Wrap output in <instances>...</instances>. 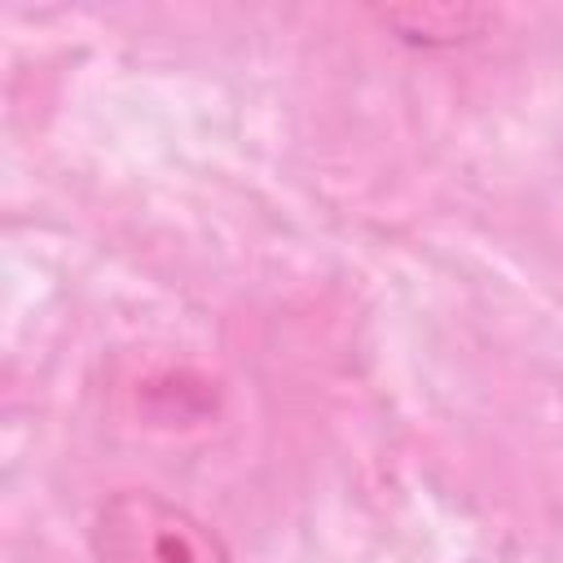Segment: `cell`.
Wrapping results in <instances>:
<instances>
[{
  "label": "cell",
  "mask_w": 563,
  "mask_h": 563,
  "mask_svg": "<svg viewBox=\"0 0 563 563\" xmlns=\"http://www.w3.org/2000/svg\"><path fill=\"white\" fill-rule=\"evenodd\" d=\"M92 554L97 563H233L194 510L154 488H119L97 506Z\"/></svg>",
  "instance_id": "6da1fadb"
},
{
  "label": "cell",
  "mask_w": 563,
  "mask_h": 563,
  "mask_svg": "<svg viewBox=\"0 0 563 563\" xmlns=\"http://www.w3.org/2000/svg\"><path fill=\"white\" fill-rule=\"evenodd\" d=\"M378 22L413 48H457L475 40L493 22V13L471 4H400V9H378Z\"/></svg>",
  "instance_id": "7a4b0ae2"
}]
</instances>
